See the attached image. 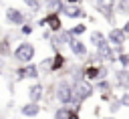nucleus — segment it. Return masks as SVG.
I'll list each match as a JSON object with an SVG mask.
<instances>
[{
	"mask_svg": "<svg viewBox=\"0 0 129 119\" xmlns=\"http://www.w3.org/2000/svg\"><path fill=\"white\" fill-rule=\"evenodd\" d=\"M54 99L60 105H75V87L69 79H60L58 83H54Z\"/></svg>",
	"mask_w": 129,
	"mask_h": 119,
	"instance_id": "1",
	"label": "nucleus"
},
{
	"mask_svg": "<svg viewBox=\"0 0 129 119\" xmlns=\"http://www.w3.org/2000/svg\"><path fill=\"white\" fill-rule=\"evenodd\" d=\"M34 56H36V46H34L32 42H28V40L18 42V44L14 46V50H12V58H14L18 65H28V63L34 61Z\"/></svg>",
	"mask_w": 129,
	"mask_h": 119,
	"instance_id": "2",
	"label": "nucleus"
},
{
	"mask_svg": "<svg viewBox=\"0 0 129 119\" xmlns=\"http://www.w3.org/2000/svg\"><path fill=\"white\" fill-rule=\"evenodd\" d=\"M73 87H75V105H83V103H85L87 99H91L93 93H95V85L89 83V81L73 83ZM75 105H73V107H75Z\"/></svg>",
	"mask_w": 129,
	"mask_h": 119,
	"instance_id": "3",
	"label": "nucleus"
},
{
	"mask_svg": "<svg viewBox=\"0 0 129 119\" xmlns=\"http://www.w3.org/2000/svg\"><path fill=\"white\" fill-rule=\"evenodd\" d=\"M4 16H6V22L10 24V26H22V24H26L28 22V14L24 12V10H20V8H16V6H8L6 8V12H4Z\"/></svg>",
	"mask_w": 129,
	"mask_h": 119,
	"instance_id": "4",
	"label": "nucleus"
},
{
	"mask_svg": "<svg viewBox=\"0 0 129 119\" xmlns=\"http://www.w3.org/2000/svg\"><path fill=\"white\" fill-rule=\"evenodd\" d=\"M16 75V81H24V79H30V81H36L40 77V69L36 63H28V65H18V69L14 71Z\"/></svg>",
	"mask_w": 129,
	"mask_h": 119,
	"instance_id": "5",
	"label": "nucleus"
},
{
	"mask_svg": "<svg viewBox=\"0 0 129 119\" xmlns=\"http://www.w3.org/2000/svg\"><path fill=\"white\" fill-rule=\"evenodd\" d=\"M60 14L67 16V18H71V20H83V18H87V10L81 4H64L62 10H60Z\"/></svg>",
	"mask_w": 129,
	"mask_h": 119,
	"instance_id": "6",
	"label": "nucleus"
},
{
	"mask_svg": "<svg viewBox=\"0 0 129 119\" xmlns=\"http://www.w3.org/2000/svg\"><path fill=\"white\" fill-rule=\"evenodd\" d=\"M107 40H109L111 46H121V44L127 42V34L123 32L121 26H111V30L107 32Z\"/></svg>",
	"mask_w": 129,
	"mask_h": 119,
	"instance_id": "7",
	"label": "nucleus"
},
{
	"mask_svg": "<svg viewBox=\"0 0 129 119\" xmlns=\"http://www.w3.org/2000/svg\"><path fill=\"white\" fill-rule=\"evenodd\" d=\"M69 50H71V52H73V56H75V58H79V61H83V58H87V56H89L87 42H83L81 38H73V40H71V44H69Z\"/></svg>",
	"mask_w": 129,
	"mask_h": 119,
	"instance_id": "8",
	"label": "nucleus"
},
{
	"mask_svg": "<svg viewBox=\"0 0 129 119\" xmlns=\"http://www.w3.org/2000/svg\"><path fill=\"white\" fill-rule=\"evenodd\" d=\"M42 18L46 20V28H48L52 34H56V32L62 30V18H60L58 12H46Z\"/></svg>",
	"mask_w": 129,
	"mask_h": 119,
	"instance_id": "9",
	"label": "nucleus"
},
{
	"mask_svg": "<svg viewBox=\"0 0 129 119\" xmlns=\"http://www.w3.org/2000/svg\"><path fill=\"white\" fill-rule=\"evenodd\" d=\"M113 87L129 91V69H119L113 71Z\"/></svg>",
	"mask_w": 129,
	"mask_h": 119,
	"instance_id": "10",
	"label": "nucleus"
},
{
	"mask_svg": "<svg viewBox=\"0 0 129 119\" xmlns=\"http://www.w3.org/2000/svg\"><path fill=\"white\" fill-rule=\"evenodd\" d=\"M44 85L40 83V81H34L30 87H28V101L30 103H40L42 99H44Z\"/></svg>",
	"mask_w": 129,
	"mask_h": 119,
	"instance_id": "11",
	"label": "nucleus"
},
{
	"mask_svg": "<svg viewBox=\"0 0 129 119\" xmlns=\"http://www.w3.org/2000/svg\"><path fill=\"white\" fill-rule=\"evenodd\" d=\"M67 56L60 52V50H56L54 54H52V63H50V71L48 73H62L64 69H67Z\"/></svg>",
	"mask_w": 129,
	"mask_h": 119,
	"instance_id": "12",
	"label": "nucleus"
},
{
	"mask_svg": "<svg viewBox=\"0 0 129 119\" xmlns=\"http://www.w3.org/2000/svg\"><path fill=\"white\" fill-rule=\"evenodd\" d=\"M40 111H42V107H40V103H24L22 107H20V115L22 117H28V119H34V117H38L40 115Z\"/></svg>",
	"mask_w": 129,
	"mask_h": 119,
	"instance_id": "13",
	"label": "nucleus"
},
{
	"mask_svg": "<svg viewBox=\"0 0 129 119\" xmlns=\"http://www.w3.org/2000/svg\"><path fill=\"white\" fill-rule=\"evenodd\" d=\"M89 42H91L95 48L109 44V40H107V34H105V32H101V30H91V32H89Z\"/></svg>",
	"mask_w": 129,
	"mask_h": 119,
	"instance_id": "14",
	"label": "nucleus"
},
{
	"mask_svg": "<svg viewBox=\"0 0 129 119\" xmlns=\"http://www.w3.org/2000/svg\"><path fill=\"white\" fill-rule=\"evenodd\" d=\"M83 75H85V81L97 83L99 81V65H87V63H83Z\"/></svg>",
	"mask_w": 129,
	"mask_h": 119,
	"instance_id": "15",
	"label": "nucleus"
},
{
	"mask_svg": "<svg viewBox=\"0 0 129 119\" xmlns=\"http://www.w3.org/2000/svg\"><path fill=\"white\" fill-rule=\"evenodd\" d=\"M12 44H10V36L8 34H4L2 38H0V58H8V56H12Z\"/></svg>",
	"mask_w": 129,
	"mask_h": 119,
	"instance_id": "16",
	"label": "nucleus"
},
{
	"mask_svg": "<svg viewBox=\"0 0 129 119\" xmlns=\"http://www.w3.org/2000/svg\"><path fill=\"white\" fill-rule=\"evenodd\" d=\"M42 6H44L48 12H58V14H60V10H62V6H64V0H42Z\"/></svg>",
	"mask_w": 129,
	"mask_h": 119,
	"instance_id": "17",
	"label": "nucleus"
},
{
	"mask_svg": "<svg viewBox=\"0 0 129 119\" xmlns=\"http://www.w3.org/2000/svg\"><path fill=\"white\" fill-rule=\"evenodd\" d=\"M93 85H95V91H99V93H111L113 91V83L109 79H101V81H97Z\"/></svg>",
	"mask_w": 129,
	"mask_h": 119,
	"instance_id": "18",
	"label": "nucleus"
},
{
	"mask_svg": "<svg viewBox=\"0 0 129 119\" xmlns=\"http://www.w3.org/2000/svg\"><path fill=\"white\" fill-rule=\"evenodd\" d=\"M69 30H71V34H73L75 38H81V36H83V34L89 30V26H87L85 22H77V24H75V26H71Z\"/></svg>",
	"mask_w": 129,
	"mask_h": 119,
	"instance_id": "19",
	"label": "nucleus"
},
{
	"mask_svg": "<svg viewBox=\"0 0 129 119\" xmlns=\"http://www.w3.org/2000/svg\"><path fill=\"white\" fill-rule=\"evenodd\" d=\"M69 113H71V107H67V105H60V107H56V109H54V113H52V119H69Z\"/></svg>",
	"mask_w": 129,
	"mask_h": 119,
	"instance_id": "20",
	"label": "nucleus"
},
{
	"mask_svg": "<svg viewBox=\"0 0 129 119\" xmlns=\"http://www.w3.org/2000/svg\"><path fill=\"white\" fill-rule=\"evenodd\" d=\"M22 4H24L32 14H36V12L42 8V2H40V0H22Z\"/></svg>",
	"mask_w": 129,
	"mask_h": 119,
	"instance_id": "21",
	"label": "nucleus"
},
{
	"mask_svg": "<svg viewBox=\"0 0 129 119\" xmlns=\"http://www.w3.org/2000/svg\"><path fill=\"white\" fill-rule=\"evenodd\" d=\"M117 12L123 16H129V0H117Z\"/></svg>",
	"mask_w": 129,
	"mask_h": 119,
	"instance_id": "22",
	"label": "nucleus"
},
{
	"mask_svg": "<svg viewBox=\"0 0 129 119\" xmlns=\"http://www.w3.org/2000/svg\"><path fill=\"white\" fill-rule=\"evenodd\" d=\"M34 26H36V24H32V22H26V24H22V26L18 28V32H20L22 36H30V34L34 32Z\"/></svg>",
	"mask_w": 129,
	"mask_h": 119,
	"instance_id": "23",
	"label": "nucleus"
},
{
	"mask_svg": "<svg viewBox=\"0 0 129 119\" xmlns=\"http://www.w3.org/2000/svg\"><path fill=\"white\" fill-rule=\"evenodd\" d=\"M107 109H109V113H111V115H115V113H117V111L121 109V103H119V97H115V99H113V101L109 103V107H107Z\"/></svg>",
	"mask_w": 129,
	"mask_h": 119,
	"instance_id": "24",
	"label": "nucleus"
},
{
	"mask_svg": "<svg viewBox=\"0 0 129 119\" xmlns=\"http://www.w3.org/2000/svg\"><path fill=\"white\" fill-rule=\"evenodd\" d=\"M117 63L121 65V69H129V52H123L117 56Z\"/></svg>",
	"mask_w": 129,
	"mask_h": 119,
	"instance_id": "25",
	"label": "nucleus"
},
{
	"mask_svg": "<svg viewBox=\"0 0 129 119\" xmlns=\"http://www.w3.org/2000/svg\"><path fill=\"white\" fill-rule=\"evenodd\" d=\"M101 79H109V67L103 65V63L99 65V81H101Z\"/></svg>",
	"mask_w": 129,
	"mask_h": 119,
	"instance_id": "26",
	"label": "nucleus"
},
{
	"mask_svg": "<svg viewBox=\"0 0 129 119\" xmlns=\"http://www.w3.org/2000/svg\"><path fill=\"white\" fill-rule=\"evenodd\" d=\"M119 103H121V107H129V91H123V93H121Z\"/></svg>",
	"mask_w": 129,
	"mask_h": 119,
	"instance_id": "27",
	"label": "nucleus"
},
{
	"mask_svg": "<svg viewBox=\"0 0 129 119\" xmlns=\"http://www.w3.org/2000/svg\"><path fill=\"white\" fill-rule=\"evenodd\" d=\"M113 99H115L113 91H111V93H101V101H103V103H111Z\"/></svg>",
	"mask_w": 129,
	"mask_h": 119,
	"instance_id": "28",
	"label": "nucleus"
},
{
	"mask_svg": "<svg viewBox=\"0 0 129 119\" xmlns=\"http://www.w3.org/2000/svg\"><path fill=\"white\" fill-rule=\"evenodd\" d=\"M69 119H81V113H79V111H75V109L71 107V113H69Z\"/></svg>",
	"mask_w": 129,
	"mask_h": 119,
	"instance_id": "29",
	"label": "nucleus"
},
{
	"mask_svg": "<svg viewBox=\"0 0 129 119\" xmlns=\"http://www.w3.org/2000/svg\"><path fill=\"white\" fill-rule=\"evenodd\" d=\"M121 28H123V32H125V34H127V36H129V18H127V20H125V24H123V26H121Z\"/></svg>",
	"mask_w": 129,
	"mask_h": 119,
	"instance_id": "30",
	"label": "nucleus"
},
{
	"mask_svg": "<svg viewBox=\"0 0 129 119\" xmlns=\"http://www.w3.org/2000/svg\"><path fill=\"white\" fill-rule=\"evenodd\" d=\"M93 115H95V117H101V107H99V105H95V109H93Z\"/></svg>",
	"mask_w": 129,
	"mask_h": 119,
	"instance_id": "31",
	"label": "nucleus"
},
{
	"mask_svg": "<svg viewBox=\"0 0 129 119\" xmlns=\"http://www.w3.org/2000/svg\"><path fill=\"white\" fill-rule=\"evenodd\" d=\"M83 0H64V4H81Z\"/></svg>",
	"mask_w": 129,
	"mask_h": 119,
	"instance_id": "32",
	"label": "nucleus"
},
{
	"mask_svg": "<svg viewBox=\"0 0 129 119\" xmlns=\"http://www.w3.org/2000/svg\"><path fill=\"white\" fill-rule=\"evenodd\" d=\"M101 119H115V115H109V117H101Z\"/></svg>",
	"mask_w": 129,
	"mask_h": 119,
	"instance_id": "33",
	"label": "nucleus"
},
{
	"mask_svg": "<svg viewBox=\"0 0 129 119\" xmlns=\"http://www.w3.org/2000/svg\"><path fill=\"white\" fill-rule=\"evenodd\" d=\"M2 36H4V30H2V28H0V38H2Z\"/></svg>",
	"mask_w": 129,
	"mask_h": 119,
	"instance_id": "34",
	"label": "nucleus"
},
{
	"mask_svg": "<svg viewBox=\"0 0 129 119\" xmlns=\"http://www.w3.org/2000/svg\"><path fill=\"white\" fill-rule=\"evenodd\" d=\"M0 75H2V69H0Z\"/></svg>",
	"mask_w": 129,
	"mask_h": 119,
	"instance_id": "35",
	"label": "nucleus"
}]
</instances>
